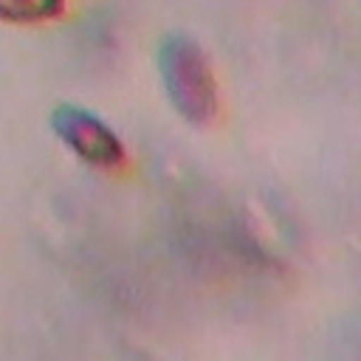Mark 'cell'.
<instances>
[{
  "label": "cell",
  "instance_id": "obj_1",
  "mask_svg": "<svg viewBox=\"0 0 361 361\" xmlns=\"http://www.w3.org/2000/svg\"><path fill=\"white\" fill-rule=\"evenodd\" d=\"M158 73L180 118L195 127L214 121L220 99L217 82L203 48L186 34H169L158 45Z\"/></svg>",
  "mask_w": 361,
  "mask_h": 361
},
{
  "label": "cell",
  "instance_id": "obj_2",
  "mask_svg": "<svg viewBox=\"0 0 361 361\" xmlns=\"http://www.w3.org/2000/svg\"><path fill=\"white\" fill-rule=\"evenodd\" d=\"M51 130L85 164L113 169L124 164V144L116 130L93 110L79 104H56L51 110Z\"/></svg>",
  "mask_w": 361,
  "mask_h": 361
},
{
  "label": "cell",
  "instance_id": "obj_3",
  "mask_svg": "<svg viewBox=\"0 0 361 361\" xmlns=\"http://www.w3.org/2000/svg\"><path fill=\"white\" fill-rule=\"evenodd\" d=\"M65 0H0V23H45L62 14Z\"/></svg>",
  "mask_w": 361,
  "mask_h": 361
}]
</instances>
